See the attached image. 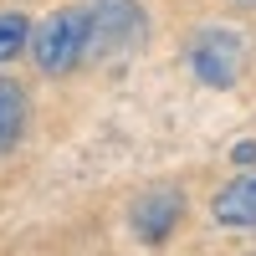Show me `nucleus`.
Wrapping results in <instances>:
<instances>
[{"label": "nucleus", "instance_id": "obj_3", "mask_svg": "<svg viewBox=\"0 0 256 256\" xmlns=\"http://www.w3.org/2000/svg\"><path fill=\"white\" fill-rule=\"evenodd\" d=\"M144 10L134 0H92L88 6V52L92 56H113L123 46H134L144 31Z\"/></svg>", "mask_w": 256, "mask_h": 256}, {"label": "nucleus", "instance_id": "obj_8", "mask_svg": "<svg viewBox=\"0 0 256 256\" xmlns=\"http://www.w3.org/2000/svg\"><path fill=\"white\" fill-rule=\"evenodd\" d=\"M251 159H256V144H241L236 148V164H251Z\"/></svg>", "mask_w": 256, "mask_h": 256}, {"label": "nucleus", "instance_id": "obj_7", "mask_svg": "<svg viewBox=\"0 0 256 256\" xmlns=\"http://www.w3.org/2000/svg\"><path fill=\"white\" fill-rule=\"evenodd\" d=\"M31 41V26H26V16L20 10H0V62H10L20 46Z\"/></svg>", "mask_w": 256, "mask_h": 256}, {"label": "nucleus", "instance_id": "obj_2", "mask_svg": "<svg viewBox=\"0 0 256 256\" xmlns=\"http://www.w3.org/2000/svg\"><path fill=\"white\" fill-rule=\"evenodd\" d=\"M190 67L210 88H230L241 77V67H246V41L230 26H205L195 36V46H190Z\"/></svg>", "mask_w": 256, "mask_h": 256}, {"label": "nucleus", "instance_id": "obj_5", "mask_svg": "<svg viewBox=\"0 0 256 256\" xmlns=\"http://www.w3.org/2000/svg\"><path fill=\"white\" fill-rule=\"evenodd\" d=\"M180 210H184V200H180V195H148V200H138V210H134L138 236H148V241H164L169 230H174Z\"/></svg>", "mask_w": 256, "mask_h": 256}, {"label": "nucleus", "instance_id": "obj_1", "mask_svg": "<svg viewBox=\"0 0 256 256\" xmlns=\"http://www.w3.org/2000/svg\"><path fill=\"white\" fill-rule=\"evenodd\" d=\"M31 52H36V67L41 72H72L82 56H88V10L77 6H62L41 20V31H31Z\"/></svg>", "mask_w": 256, "mask_h": 256}, {"label": "nucleus", "instance_id": "obj_6", "mask_svg": "<svg viewBox=\"0 0 256 256\" xmlns=\"http://www.w3.org/2000/svg\"><path fill=\"white\" fill-rule=\"evenodd\" d=\"M20 123H26V92L16 82H0V154L20 138Z\"/></svg>", "mask_w": 256, "mask_h": 256}, {"label": "nucleus", "instance_id": "obj_4", "mask_svg": "<svg viewBox=\"0 0 256 256\" xmlns=\"http://www.w3.org/2000/svg\"><path fill=\"white\" fill-rule=\"evenodd\" d=\"M216 220L220 226H256V174L230 180L216 195Z\"/></svg>", "mask_w": 256, "mask_h": 256}, {"label": "nucleus", "instance_id": "obj_9", "mask_svg": "<svg viewBox=\"0 0 256 256\" xmlns=\"http://www.w3.org/2000/svg\"><path fill=\"white\" fill-rule=\"evenodd\" d=\"M246 6H256V0H246Z\"/></svg>", "mask_w": 256, "mask_h": 256}]
</instances>
